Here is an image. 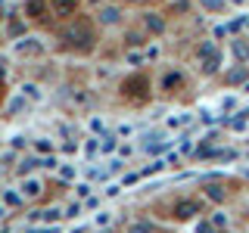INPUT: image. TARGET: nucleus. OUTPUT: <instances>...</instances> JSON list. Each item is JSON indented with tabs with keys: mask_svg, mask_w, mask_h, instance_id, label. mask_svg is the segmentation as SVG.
<instances>
[{
	"mask_svg": "<svg viewBox=\"0 0 249 233\" xmlns=\"http://www.w3.org/2000/svg\"><path fill=\"white\" fill-rule=\"evenodd\" d=\"M128 233H153V230H150V224H134Z\"/></svg>",
	"mask_w": 249,
	"mask_h": 233,
	"instance_id": "nucleus-17",
	"label": "nucleus"
},
{
	"mask_svg": "<svg viewBox=\"0 0 249 233\" xmlns=\"http://www.w3.org/2000/svg\"><path fill=\"white\" fill-rule=\"evenodd\" d=\"M6 202H10V205H19L22 196H19V193H6Z\"/></svg>",
	"mask_w": 249,
	"mask_h": 233,
	"instance_id": "nucleus-18",
	"label": "nucleus"
},
{
	"mask_svg": "<svg viewBox=\"0 0 249 233\" xmlns=\"http://www.w3.org/2000/svg\"><path fill=\"white\" fill-rule=\"evenodd\" d=\"M246 75H249V68H246V66H237L233 72H228V78H224V81H228V84H240Z\"/></svg>",
	"mask_w": 249,
	"mask_h": 233,
	"instance_id": "nucleus-8",
	"label": "nucleus"
},
{
	"mask_svg": "<svg viewBox=\"0 0 249 233\" xmlns=\"http://www.w3.org/2000/svg\"><path fill=\"white\" fill-rule=\"evenodd\" d=\"M196 233H218V227H215L212 221H199L196 224Z\"/></svg>",
	"mask_w": 249,
	"mask_h": 233,
	"instance_id": "nucleus-13",
	"label": "nucleus"
},
{
	"mask_svg": "<svg viewBox=\"0 0 249 233\" xmlns=\"http://www.w3.org/2000/svg\"><path fill=\"white\" fill-rule=\"evenodd\" d=\"M143 25H146V31H153V34H162V31H165V19H162L159 13H146Z\"/></svg>",
	"mask_w": 249,
	"mask_h": 233,
	"instance_id": "nucleus-4",
	"label": "nucleus"
},
{
	"mask_svg": "<svg viewBox=\"0 0 249 233\" xmlns=\"http://www.w3.org/2000/svg\"><path fill=\"white\" fill-rule=\"evenodd\" d=\"M119 19H122L119 6H103V10H100V22H103V25H115Z\"/></svg>",
	"mask_w": 249,
	"mask_h": 233,
	"instance_id": "nucleus-5",
	"label": "nucleus"
},
{
	"mask_svg": "<svg viewBox=\"0 0 249 233\" xmlns=\"http://www.w3.org/2000/svg\"><path fill=\"white\" fill-rule=\"evenodd\" d=\"M193 215H199V202L184 199V202L175 205V217H181V221H187V217H193Z\"/></svg>",
	"mask_w": 249,
	"mask_h": 233,
	"instance_id": "nucleus-3",
	"label": "nucleus"
},
{
	"mask_svg": "<svg viewBox=\"0 0 249 233\" xmlns=\"http://www.w3.org/2000/svg\"><path fill=\"white\" fill-rule=\"evenodd\" d=\"M199 6H206L209 13H221L224 10V0H199Z\"/></svg>",
	"mask_w": 249,
	"mask_h": 233,
	"instance_id": "nucleus-11",
	"label": "nucleus"
},
{
	"mask_svg": "<svg viewBox=\"0 0 249 233\" xmlns=\"http://www.w3.org/2000/svg\"><path fill=\"white\" fill-rule=\"evenodd\" d=\"M212 224H215L218 230H224V227H228V217H224V215H215V217H212Z\"/></svg>",
	"mask_w": 249,
	"mask_h": 233,
	"instance_id": "nucleus-15",
	"label": "nucleus"
},
{
	"mask_svg": "<svg viewBox=\"0 0 249 233\" xmlns=\"http://www.w3.org/2000/svg\"><path fill=\"white\" fill-rule=\"evenodd\" d=\"M206 196H209V199H215V202H221L224 196H228V193H224V186H218V183H212V186H209V190H206Z\"/></svg>",
	"mask_w": 249,
	"mask_h": 233,
	"instance_id": "nucleus-9",
	"label": "nucleus"
},
{
	"mask_svg": "<svg viewBox=\"0 0 249 233\" xmlns=\"http://www.w3.org/2000/svg\"><path fill=\"white\" fill-rule=\"evenodd\" d=\"M93 3H97V0H93Z\"/></svg>",
	"mask_w": 249,
	"mask_h": 233,
	"instance_id": "nucleus-21",
	"label": "nucleus"
},
{
	"mask_svg": "<svg viewBox=\"0 0 249 233\" xmlns=\"http://www.w3.org/2000/svg\"><path fill=\"white\" fill-rule=\"evenodd\" d=\"M50 6H53L59 16H72V13H75V0H50Z\"/></svg>",
	"mask_w": 249,
	"mask_h": 233,
	"instance_id": "nucleus-7",
	"label": "nucleus"
},
{
	"mask_svg": "<svg viewBox=\"0 0 249 233\" xmlns=\"http://www.w3.org/2000/svg\"><path fill=\"white\" fill-rule=\"evenodd\" d=\"M199 56L206 59V62H202V72H206V75L218 72V62H221V56H218V50H215V44H212V41H206V44L199 47Z\"/></svg>",
	"mask_w": 249,
	"mask_h": 233,
	"instance_id": "nucleus-2",
	"label": "nucleus"
},
{
	"mask_svg": "<svg viewBox=\"0 0 249 233\" xmlns=\"http://www.w3.org/2000/svg\"><path fill=\"white\" fill-rule=\"evenodd\" d=\"M41 190H44V186H41V181H35V177H28V181L22 183V196H28V199H37Z\"/></svg>",
	"mask_w": 249,
	"mask_h": 233,
	"instance_id": "nucleus-6",
	"label": "nucleus"
},
{
	"mask_svg": "<svg viewBox=\"0 0 249 233\" xmlns=\"http://www.w3.org/2000/svg\"><path fill=\"white\" fill-rule=\"evenodd\" d=\"M62 37H66V44H78L81 50H88V47L93 44V31L90 25H84V22H75V25H69L66 31H62Z\"/></svg>",
	"mask_w": 249,
	"mask_h": 233,
	"instance_id": "nucleus-1",
	"label": "nucleus"
},
{
	"mask_svg": "<svg viewBox=\"0 0 249 233\" xmlns=\"http://www.w3.org/2000/svg\"><path fill=\"white\" fill-rule=\"evenodd\" d=\"M28 13L31 16H41L44 13V0H28Z\"/></svg>",
	"mask_w": 249,
	"mask_h": 233,
	"instance_id": "nucleus-12",
	"label": "nucleus"
},
{
	"mask_svg": "<svg viewBox=\"0 0 249 233\" xmlns=\"http://www.w3.org/2000/svg\"><path fill=\"white\" fill-rule=\"evenodd\" d=\"M178 81H181V75H168L165 78V87H171V84H178Z\"/></svg>",
	"mask_w": 249,
	"mask_h": 233,
	"instance_id": "nucleus-20",
	"label": "nucleus"
},
{
	"mask_svg": "<svg viewBox=\"0 0 249 233\" xmlns=\"http://www.w3.org/2000/svg\"><path fill=\"white\" fill-rule=\"evenodd\" d=\"M100 150H103V152H112V150H115V137H106V140H103V146H100Z\"/></svg>",
	"mask_w": 249,
	"mask_h": 233,
	"instance_id": "nucleus-16",
	"label": "nucleus"
},
{
	"mask_svg": "<svg viewBox=\"0 0 249 233\" xmlns=\"http://www.w3.org/2000/svg\"><path fill=\"white\" fill-rule=\"evenodd\" d=\"M16 50H19V53H37V50H41V47H37L35 41H28V44H19V47H16Z\"/></svg>",
	"mask_w": 249,
	"mask_h": 233,
	"instance_id": "nucleus-14",
	"label": "nucleus"
},
{
	"mask_svg": "<svg viewBox=\"0 0 249 233\" xmlns=\"http://www.w3.org/2000/svg\"><path fill=\"white\" fill-rule=\"evenodd\" d=\"M37 217H41V221H53V224H56L59 217H62V208H47V212H41Z\"/></svg>",
	"mask_w": 249,
	"mask_h": 233,
	"instance_id": "nucleus-10",
	"label": "nucleus"
},
{
	"mask_svg": "<svg viewBox=\"0 0 249 233\" xmlns=\"http://www.w3.org/2000/svg\"><path fill=\"white\" fill-rule=\"evenodd\" d=\"M47 150H53V146L47 143V140H37V152H47Z\"/></svg>",
	"mask_w": 249,
	"mask_h": 233,
	"instance_id": "nucleus-19",
	"label": "nucleus"
}]
</instances>
